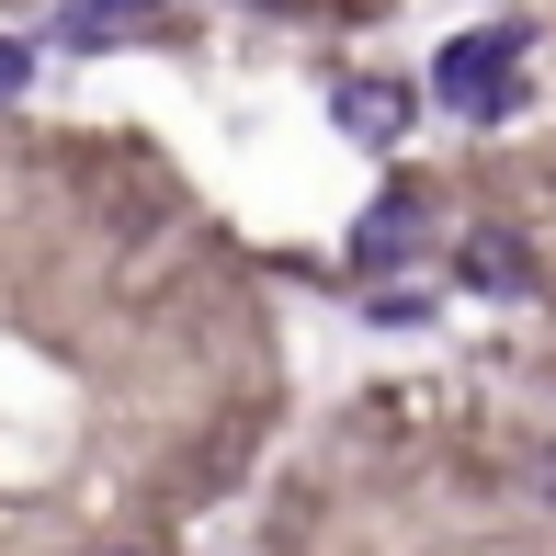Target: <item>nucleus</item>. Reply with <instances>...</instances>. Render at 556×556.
I'll list each match as a JSON object with an SVG mask.
<instances>
[{
  "instance_id": "1",
  "label": "nucleus",
  "mask_w": 556,
  "mask_h": 556,
  "mask_svg": "<svg viewBox=\"0 0 556 556\" xmlns=\"http://www.w3.org/2000/svg\"><path fill=\"white\" fill-rule=\"evenodd\" d=\"M522 46H534V35H522V23H477V35H454L443 58H432V91H443L454 114L500 125V114L522 103Z\"/></svg>"
},
{
  "instance_id": "2",
  "label": "nucleus",
  "mask_w": 556,
  "mask_h": 556,
  "mask_svg": "<svg viewBox=\"0 0 556 556\" xmlns=\"http://www.w3.org/2000/svg\"><path fill=\"white\" fill-rule=\"evenodd\" d=\"M420 250H432V193H420V182H387L364 205V227H352V273H409Z\"/></svg>"
},
{
  "instance_id": "3",
  "label": "nucleus",
  "mask_w": 556,
  "mask_h": 556,
  "mask_svg": "<svg viewBox=\"0 0 556 556\" xmlns=\"http://www.w3.org/2000/svg\"><path fill=\"white\" fill-rule=\"evenodd\" d=\"M170 23V0H58V23H46V46H137V35H160Z\"/></svg>"
},
{
  "instance_id": "4",
  "label": "nucleus",
  "mask_w": 556,
  "mask_h": 556,
  "mask_svg": "<svg viewBox=\"0 0 556 556\" xmlns=\"http://www.w3.org/2000/svg\"><path fill=\"white\" fill-rule=\"evenodd\" d=\"M409 80H341L330 91V125H341V137L352 148H397V137H409Z\"/></svg>"
},
{
  "instance_id": "5",
  "label": "nucleus",
  "mask_w": 556,
  "mask_h": 556,
  "mask_svg": "<svg viewBox=\"0 0 556 556\" xmlns=\"http://www.w3.org/2000/svg\"><path fill=\"white\" fill-rule=\"evenodd\" d=\"M454 262H466V285L477 295H534V250H522V227H466V250H454Z\"/></svg>"
},
{
  "instance_id": "6",
  "label": "nucleus",
  "mask_w": 556,
  "mask_h": 556,
  "mask_svg": "<svg viewBox=\"0 0 556 556\" xmlns=\"http://www.w3.org/2000/svg\"><path fill=\"white\" fill-rule=\"evenodd\" d=\"M420 318H432V295H420V285H409V295H375V330H420Z\"/></svg>"
},
{
  "instance_id": "7",
  "label": "nucleus",
  "mask_w": 556,
  "mask_h": 556,
  "mask_svg": "<svg viewBox=\"0 0 556 556\" xmlns=\"http://www.w3.org/2000/svg\"><path fill=\"white\" fill-rule=\"evenodd\" d=\"M23 80H35V46H23V35H0V103H12Z\"/></svg>"
},
{
  "instance_id": "8",
  "label": "nucleus",
  "mask_w": 556,
  "mask_h": 556,
  "mask_svg": "<svg viewBox=\"0 0 556 556\" xmlns=\"http://www.w3.org/2000/svg\"><path fill=\"white\" fill-rule=\"evenodd\" d=\"M534 489H545V511H556V454H534Z\"/></svg>"
},
{
  "instance_id": "9",
  "label": "nucleus",
  "mask_w": 556,
  "mask_h": 556,
  "mask_svg": "<svg viewBox=\"0 0 556 556\" xmlns=\"http://www.w3.org/2000/svg\"><path fill=\"white\" fill-rule=\"evenodd\" d=\"M250 12H273V0H250Z\"/></svg>"
}]
</instances>
